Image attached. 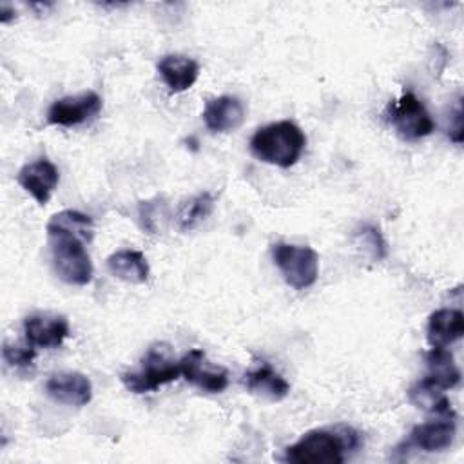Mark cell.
<instances>
[{
  "label": "cell",
  "mask_w": 464,
  "mask_h": 464,
  "mask_svg": "<svg viewBox=\"0 0 464 464\" xmlns=\"http://www.w3.org/2000/svg\"><path fill=\"white\" fill-rule=\"evenodd\" d=\"M16 181L27 194L34 198L36 203L45 205L51 199L54 188L58 187L60 174L54 163L40 158L24 165L16 174Z\"/></svg>",
  "instance_id": "8fae6325"
},
{
  "label": "cell",
  "mask_w": 464,
  "mask_h": 464,
  "mask_svg": "<svg viewBox=\"0 0 464 464\" xmlns=\"http://www.w3.org/2000/svg\"><path fill=\"white\" fill-rule=\"evenodd\" d=\"M457 424L455 415H440L437 420H428L422 424H417L406 440L408 448H417L428 453L442 451L451 446L455 439Z\"/></svg>",
  "instance_id": "7c38bea8"
},
{
  "label": "cell",
  "mask_w": 464,
  "mask_h": 464,
  "mask_svg": "<svg viewBox=\"0 0 464 464\" xmlns=\"http://www.w3.org/2000/svg\"><path fill=\"white\" fill-rule=\"evenodd\" d=\"M361 446L352 428L310 430L285 450L283 460L292 464H343L346 455Z\"/></svg>",
  "instance_id": "7a4b0ae2"
},
{
  "label": "cell",
  "mask_w": 464,
  "mask_h": 464,
  "mask_svg": "<svg viewBox=\"0 0 464 464\" xmlns=\"http://www.w3.org/2000/svg\"><path fill=\"white\" fill-rule=\"evenodd\" d=\"M107 268L114 277L130 285L147 283L150 272L147 257L140 250L132 248H121L112 252L107 257Z\"/></svg>",
  "instance_id": "e0dca14e"
},
{
  "label": "cell",
  "mask_w": 464,
  "mask_h": 464,
  "mask_svg": "<svg viewBox=\"0 0 464 464\" xmlns=\"http://www.w3.org/2000/svg\"><path fill=\"white\" fill-rule=\"evenodd\" d=\"M34 346H31L27 341L25 344L20 343H4L2 357L4 361L13 368H29L34 361Z\"/></svg>",
  "instance_id": "7402d4cb"
},
{
  "label": "cell",
  "mask_w": 464,
  "mask_h": 464,
  "mask_svg": "<svg viewBox=\"0 0 464 464\" xmlns=\"http://www.w3.org/2000/svg\"><path fill=\"white\" fill-rule=\"evenodd\" d=\"M13 16H14V11H9L7 4H2V7H0V22L7 24Z\"/></svg>",
  "instance_id": "cb8c5ba5"
},
{
  "label": "cell",
  "mask_w": 464,
  "mask_h": 464,
  "mask_svg": "<svg viewBox=\"0 0 464 464\" xmlns=\"http://www.w3.org/2000/svg\"><path fill=\"white\" fill-rule=\"evenodd\" d=\"M464 335V315L455 308L435 310L426 326V339L431 348H448Z\"/></svg>",
  "instance_id": "5bb4252c"
},
{
  "label": "cell",
  "mask_w": 464,
  "mask_h": 464,
  "mask_svg": "<svg viewBox=\"0 0 464 464\" xmlns=\"http://www.w3.org/2000/svg\"><path fill=\"white\" fill-rule=\"evenodd\" d=\"M428 379L442 390H451L460 382V370L448 348H431L426 353Z\"/></svg>",
  "instance_id": "ac0fdd59"
},
{
  "label": "cell",
  "mask_w": 464,
  "mask_h": 464,
  "mask_svg": "<svg viewBox=\"0 0 464 464\" xmlns=\"http://www.w3.org/2000/svg\"><path fill=\"white\" fill-rule=\"evenodd\" d=\"M103 102L98 92L83 91L74 96H63L54 100L47 111V121L60 127L82 125L98 116Z\"/></svg>",
  "instance_id": "52a82bcc"
},
{
  "label": "cell",
  "mask_w": 464,
  "mask_h": 464,
  "mask_svg": "<svg viewBox=\"0 0 464 464\" xmlns=\"http://www.w3.org/2000/svg\"><path fill=\"white\" fill-rule=\"evenodd\" d=\"M410 401L417 408H422L437 415H455L450 399L444 395V390L431 382L428 377L420 379L410 388Z\"/></svg>",
  "instance_id": "ffe728a7"
},
{
  "label": "cell",
  "mask_w": 464,
  "mask_h": 464,
  "mask_svg": "<svg viewBox=\"0 0 464 464\" xmlns=\"http://www.w3.org/2000/svg\"><path fill=\"white\" fill-rule=\"evenodd\" d=\"M179 375V361L172 359L169 346L152 344L141 359V368L121 373V382L132 393H147L176 381Z\"/></svg>",
  "instance_id": "277c9868"
},
{
  "label": "cell",
  "mask_w": 464,
  "mask_h": 464,
  "mask_svg": "<svg viewBox=\"0 0 464 464\" xmlns=\"http://www.w3.org/2000/svg\"><path fill=\"white\" fill-rule=\"evenodd\" d=\"M245 384L250 393L270 402L283 401L290 393L288 381L265 361L246 372Z\"/></svg>",
  "instance_id": "9a60e30c"
},
{
  "label": "cell",
  "mask_w": 464,
  "mask_h": 464,
  "mask_svg": "<svg viewBox=\"0 0 464 464\" xmlns=\"http://www.w3.org/2000/svg\"><path fill=\"white\" fill-rule=\"evenodd\" d=\"M306 145V136L299 125L281 120L259 127L250 138L252 154L268 165L288 169L297 163Z\"/></svg>",
  "instance_id": "3957f363"
},
{
  "label": "cell",
  "mask_w": 464,
  "mask_h": 464,
  "mask_svg": "<svg viewBox=\"0 0 464 464\" xmlns=\"http://www.w3.org/2000/svg\"><path fill=\"white\" fill-rule=\"evenodd\" d=\"M359 237H361L362 245L366 246V250L372 254L373 259L379 261V259H382V257L386 256V252H388L386 241H384L382 234L379 232V228H375V227H372V225H366V227H362V230L359 232Z\"/></svg>",
  "instance_id": "603a6c76"
},
{
  "label": "cell",
  "mask_w": 464,
  "mask_h": 464,
  "mask_svg": "<svg viewBox=\"0 0 464 464\" xmlns=\"http://www.w3.org/2000/svg\"><path fill=\"white\" fill-rule=\"evenodd\" d=\"M45 393L60 404L82 408L92 399V382L82 372H58L45 381Z\"/></svg>",
  "instance_id": "30bf717a"
},
{
  "label": "cell",
  "mask_w": 464,
  "mask_h": 464,
  "mask_svg": "<svg viewBox=\"0 0 464 464\" xmlns=\"http://www.w3.org/2000/svg\"><path fill=\"white\" fill-rule=\"evenodd\" d=\"M158 72L170 92H183L196 83L199 65L188 56L167 54L158 62Z\"/></svg>",
  "instance_id": "2e32d148"
},
{
  "label": "cell",
  "mask_w": 464,
  "mask_h": 464,
  "mask_svg": "<svg viewBox=\"0 0 464 464\" xmlns=\"http://www.w3.org/2000/svg\"><path fill=\"white\" fill-rule=\"evenodd\" d=\"M272 259L286 285L295 290L310 288L319 276V256L314 248L292 243L272 245Z\"/></svg>",
  "instance_id": "5b68a950"
},
{
  "label": "cell",
  "mask_w": 464,
  "mask_h": 464,
  "mask_svg": "<svg viewBox=\"0 0 464 464\" xmlns=\"http://www.w3.org/2000/svg\"><path fill=\"white\" fill-rule=\"evenodd\" d=\"M216 199L210 192H199L187 199H183L176 210V225L181 232L196 228L199 223H203L214 210Z\"/></svg>",
  "instance_id": "d6986e66"
},
{
  "label": "cell",
  "mask_w": 464,
  "mask_h": 464,
  "mask_svg": "<svg viewBox=\"0 0 464 464\" xmlns=\"http://www.w3.org/2000/svg\"><path fill=\"white\" fill-rule=\"evenodd\" d=\"M179 370H181V377H185L187 382L198 386L203 392L219 393L228 386L227 370L219 366H212L207 361L205 352L199 348L188 350L179 359Z\"/></svg>",
  "instance_id": "ba28073f"
},
{
  "label": "cell",
  "mask_w": 464,
  "mask_h": 464,
  "mask_svg": "<svg viewBox=\"0 0 464 464\" xmlns=\"http://www.w3.org/2000/svg\"><path fill=\"white\" fill-rule=\"evenodd\" d=\"M45 232L56 276L67 285L91 283L92 263L85 245L94 234L92 219L78 210H62L47 221Z\"/></svg>",
  "instance_id": "6da1fadb"
},
{
  "label": "cell",
  "mask_w": 464,
  "mask_h": 464,
  "mask_svg": "<svg viewBox=\"0 0 464 464\" xmlns=\"http://www.w3.org/2000/svg\"><path fill=\"white\" fill-rule=\"evenodd\" d=\"M138 219L141 228L154 236L160 234L169 219V203L163 196H154L150 199L140 201L138 205Z\"/></svg>",
  "instance_id": "44dd1931"
},
{
  "label": "cell",
  "mask_w": 464,
  "mask_h": 464,
  "mask_svg": "<svg viewBox=\"0 0 464 464\" xmlns=\"http://www.w3.org/2000/svg\"><path fill=\"white\" fill-rule=\"evenodd\" d=\"M24 334L34 348H58L69 337V321L51 312L31 314L24 319Z\"/></svg>",
  "instance_id": "9c48e42d"
},
{
  "label": "cell",
  "mask_w": 464,
  "mask_h": 464,
  "mask_svg": "<svg viewBox=\"0 0 464 464\" xmlns=\"http://www.w3.org/2000/svg\"><path fill=\"white\" fill-rule=\"evenodd\" d=\"M245 120V105L237 96L223 94L207 102L203 121L210 132L236 130Z\"/></svg>",
  "instance_id": "4fadbf2b"
},
{
  "label": "cell",
  "mask_w": 464,
  "mask_h": 464,
  "mask_svg": "<svg viewBox=\"0 0 464 464\" xmlns=\"http://www.w3.org/2000/svg\"><path fill=\"white\" fill-rule=\"evenodd\" d=\"M388 121L402 140L410 141L430 136L435 129L430 112L413 92H404L399 100L388 105Z\"/></svg>",
  "instance_id": "8992f818"
}]
</instances>
